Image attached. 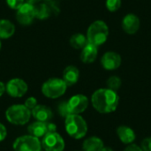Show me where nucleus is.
Returning a JSON list of instances; mask_svg holds the SVG:
<instances>
[{
  "label": "nucleus",
  "instance_id": "obj_3",
  "mask_svg": "<svg viewBox=\"0 0 151 151\" xmlns=\"http://www.w3.org/2000/svg\"><path fill=\"white\" fill-rule=\"evenodd\" d=\"M109 27L104 20H96L90 24L87 31V39L88 43L99 47L106 42L109 37Z\"/></svg>",
  "mask_w": 151,
  "mask_h": 151
},
{
  "label": "nucleus",
  "instance_id": "obj_8",
  "mask_svg": "<svg viewBox=\"0 0 151 151\" xmlns=\"http://www.w3.org/2000/svg\"><path fill=\"white\" fill-rule=\"evenodd\" d=\"M42 148L45 151H63L65 141L57 132H50L41 141Z\"/></svg>",
  "mask_w": 151,
  "mask_h": 151
},
{
  "label": "nucleus",
  "instance_id": "obj_5",
  "mask_svg": "<svg viewBox=\"0 0 151 151\" xmlns=\"http://www.w3.org/2000/svg\"><path fill=\"white\" fill-rule=\"evenodd\" d=\"M67 89V85L60 78H50L42 86V93L48 98L56 99L62 96Z\"/></svg>",
  "mask_w": 151,
  "mask_h": 151
},
{
  "label": "nucleus",
  "instance_id": "obj_21",
  "mask_svg": "<svg viewBox=\"0 0 151 151\" xmlns=\"http://www.w3.org/2000/svg\"><path fill=\"white\" fill-rule=\"evenodd\" d=\"M88 43L87 36L81 33L74 34L70 38V44L73 49L81 50Z\"/></svg>",
  "mask_w": 151,
  "mask_h": 151
},
{
  "label": "nucleus",
  "instance_id": "obj_19",
  "mask_svg": "<svg viewBox=\"0 0 151 151\" xmlns=\"http://www.w3.org/2000/svg\"><path fill=\"white\" fill-rule=\"evenodd\" d=\"M104 147V142L97 136L87 138L82 144V151H100Z\"/></svg>",
  "mask_w": 151,
  "mask_h": 151
},
{
  "label": "nucleus",
  "instance_id": "obj_33",
  "mask_svg": "<svg viewBox=\"0 0 151 151\" xmlns=\"http://www.w3.org/2000/svg\"><path fill=\"white\" fill-rule=\"evenodd\" d=\"M1 47H2V43H1V41H0V50H1Z\"/></svg>",
  "mask_w": 151,
  "mask_h": 151
},
{
  "label": "nucleus",
  "instance_id": "obj_31",
  "mask_svg": "<svg viewBox=\"0 0 151 151\" xmlns=\"http://www.w3.org/2000/svg\"><path fill=\"white\" fill-rule=\"evenodd\" d=\"M41 1H42V0H25V2H27V3H29V4H33V5H35L36 4L40 3Z\"/></svg>",
  "mask_w": 151,
  "mask_h": 151
},
{
  "label": "nucleus",
  "instance_id": "obj_10",
  "mask_svg": "<svg viewBox=\"0 0 151 151\" xmlns=\"http://www.w3.org/2000/svg\"><path fill=\"white\" fill-rule=\"evenodd\" d=\"M5 86L7 94L14 98L22 97L28 89L26 81L19 78H14L10 80Z\"/></svg>",
  "mask_w": 151,
  "mask_h": 151
},
{
  "label": "nucleus",
  "instance_id": "obj_15",
  "mask_svg": "<svg viewBox=\"0 0 151 151\" xmlns=\"http://www.w3.org/2000/svg\"><path fill=\"white\" fill-rule=\"evenodd\" d=\"M31 114L34 117V119H36V121H41L45 123L50 122L53 118V112L51 109L46 105H42V104H37L31 111Z\"/></svg>",
  "mask_w": 151,
  "mask_h": 151
},
{
  "label": "nucleus",
  "instance_id": "obj_1",
  "mask_svg": "<svg viewBox=\"0 0 151 151\" xmlns=\"http://www.w3.org/2000/svg\"><path fill=\"white\" fill-rule=\"evenodd\" d=\"M94 109L99 113L108 114L115 111L119 104V96L116 91L108 88L96 90L91 96Z\"/></svg>",
  "mask_w": 151,
  "mask_h": 151
},
{
  "label": "nucleus",
  "instance_id": "obj_17",
  "mask_svg": "<svg viewBox=\"0 0 151 151\" xmlns=\"http://www.w3.org/2000/svg\"><path fill=\"white\" fill-rule=\"evenodd\" d=\"M80 78V71L74 65H68L65 68L62 74V80L65 82L67 87L76 84Z\"/></svg>",
  "mask_w": 151,
  "mask_h": 151
},
{
  "label": "nucleus",
  "instance_id": "obj_32",
  "mask_svg": "<svg viewBox=\"0 0 151 151\" xmlns=\"http://www.w3.org/2000/svg\"><path fill=\"white\" fill-rule=\"evenodd\" d=\"M100 151H113L111 148H109V147H104L102 150Z\"/></svg>",
  "mask_w": 151,
  "mask_h": 151
},
{
  "label": "nucleus",
  "instance_id": "obj_6",
  "mask_svg": "<svg viewBox=\"0 0 151 151\" xmlns=\"http://www.w3.org/2000/svg\"><path fill=\"white\" fill-rule=\"evenodd\" d=\"M35 6V18L45 19L51 16L58 15L59 12V4L58 0H42Z\"/></svg>",
  "mask_w": 151,
  "mask_h": 151
},
{
  "label": "nucleus",
  "instance_id": "obj_20",
  "mask_svg": "<svg viewBox=\"0 0 151 151\" xmlns=\"http://www.w3.org/2000/svg\"><path fill=\"white\" fill-rule=\"evenodd\" d=\"M15 32L14 24L8 19H0V39H8Z\"/></svg>",
  "mask_w": 151,
  "mask_h": 151
},
{
  "label": "nucleus",
  "instance_id": "obj_25",
  "mask_svg": "<svg viewBox=\"0 0 151 151\" xmlns=\"http://www.w3.org/2000/svg\"><path fill=\"white\" fill-rule=\"evenodd\" d=\"M6 3L11 9L18 10L25 3V0H6Z\"/></svg>",
  "mask_w": 151,
  "mask_h": 151
},
{
  "label": "nucleus",
  "instance_id": "obj_9",
  "mask_svg": "<svg viewBox=\"0 0 151 151\" xmlns=\"http://www.w3.org/2000/svg\"><path fill=\"white\" fill-rule=\"evenodd\" d=\"M67 102V107L70 114H81L88 107V99L86 96L77 94L73 96Z\"/></svg>",
  "mask_w": 151,
  "mask_h": 151
},
{
  "label": "nucleus",
  "instance_id": "obj_12",
  "mask_svg": "<svg viewBox=\"0 0 151 151\" xmlns=\"http://www.w3.org/2000/svg\"><path fill=\"white\" fill-rule=\"evenodd\" d=\"M17 11L16 19L18 22L21 25L27 26L33 22L35 18V6L29 3L25 2Z\"/></svg>",
  "mask_w": 151,
  "mask_h": 151
},
{
  "label": "nucleus",
  "instance_id": "obj_11",
  "mask_svg": "<svg viewBox=\"0 0 151 151\" xmlns=\"http://www.w3.org/2000/svg\"><path fill=\"white\" fill-rule=\"evenodd\" d=\"M56 126L53 123H45L41 121H35L30 124L27 127L28 134L36 138H42L50 132H56Z\"/></svg>",
  "mask_w": 151,
  "mask_h": 151
},
{
  "label": "nucleus",
  "instance_id": "obj_23",
  "mask_svg": "<svg viewBox=\"0 0 151 151\" xmlns=\"http://www.w3.org/2000/svg\"><path fill=\"white\" fill-rule=\"evenodd\" d=\"M121 4H122L121 0H106L105 6L109 12H117L121 7Z\"/></svg>",
  "mask_w": 151,
  "mask_h": 151
},
{
  "label": "nucleus",
  "instance_id": "obj_14",
  "mask_svg": "<svg viewBox=\"0 0 151 151\" xmlns=\"http://www.w3.org/2000/svg\"><path fill=\"white\" fill-rule=\"evenodd\" d=\"M141 21L139 17L134 13H127L121 21L123 31L127 35H134L140 29Z\"/></svg>",
  "mask_w": 151,
  "mask_h": 151
},
{
  "label": "nucleus",
  "instance_id": "obj_29",
  "mask_svg": "<svg viewBox=\"0 0 151 151\" xmlns=\"http://www.w3.org/2000/svg\"><path fill=\"white\" fill-rule=\"evenodd\" d=\"M124 151H143V150H142V148H141V147H139L138 145L132 143V144L127 145V146L126 147V149L124 150Z\"/></svg>",
  "mask_w": 151,
  "mask_h": 151
},
{
  "label": "nucleus",
  "instance_id": "obj_24",
  "mask_svg": "<svg viewBox=\"0 0 151 151\" xmlns=\"http://www.w3.org/2000/svg\"><path fill=\"white\" fill-rule=\"evenodd\" d=\"M58 112L59 114L62 116V117H67L70 112L68 111V107H67V102L65 101V102H61L60 104L58 105Z\"/></svg>",
  "mask_w": 151,
  "mask_h": 151
},
{
  "label": "nucleus",
  "instance_id": "obj_4",
  "mask_svg": "<svg viewBox=\"0 0 151 151\" xmlns=\"http://www.w3.org/2000/svg\"><path fill=\"white\" fill-rule=\"evenodd\" d=\"M31 111L24 104H14L10 106L5 111V118L8 122L16 126L27 124L31 118Z\"/></svg>",
  "mask_w": 151,
  "mask_h": 151
},
{
  "label": "nucleus",
  "instance_id": "obj_2",
  "mask_svg": "<svg viewBox=\"0 0 151 151\" xmlns=\"http://www.w3.org/2000/svg\"><path fill=\"white\" fill-rule=\"evenodd\" d=\"M65 127L68 135L75 140L83 138L88 133V124L80 114H69L65 117Z\"/></svg>",
  "mask_w": 151,
  "mask_h": 151
},
{
  "label": "nucleus",
  "instance_id": "obj_22",
  "mask_svg": "<svg viewBox=\"0 0 151 151\" xmlns=\"http://www.w3.org/2000/svg\"><path fill=\"white\" fill-rule=\"evenodd\" d=\"M106 85H107V88H110V89L117 92L120 88V87L122 85V81H121V79L119 76L113 75V76H111L107 80Z\"/></svg>",
  "mask_w": 151,
  "mask_h": 151
},
{
  "label": "nucleus",
  "instance_id": "obj_30",
  "mask_svg": "<svg viewBox=\"0 0 151 151\" xmlns=\"http://www.w3.org/2000/svg\"><path fill=\"white\" fill-rule=\"evenodd\" d=\"M4 92H6V86L4 82L0 81V96H2Z\"/></svg>",
  "mask_w": 151,
  "mask_h": 151
},
{
  "label": "nucleus",
  "instance_id": "obj_27",
  "mask_svg": "<svg viewBox=\"0 0 151 151\" xmlns=\"http://www.w3.org/2000/svg\"><path fill=\"white\" fill-rule=\"evenodd\" d=\"M141 148L143 151H151V137H147L142 141Z\"/></svg>",
  "mask_w": 151,
  "mask_h": 151
},
{
  "label": "nucleus",
  "instance_id": "obj_28",
  "mask_svg": "<svg viewBox=\"0 0 151 151\" xmlns=\"http://www.w3.org/2000/svg\"><path fill=\"white\" fill-rule=\"evenodd\" d=\"M6 135H7V130L5 127L2 123H0V142L4 141L6 138Z\"/></svg>",
  "mask_w": 151,
  "mask_h": 151
},
{
  "label": "nucleus",
  "instance_id": "obj_7",
  "mask_svg": "<svg viewBox=\"0 0 151 151\" xmlns=\"http://www.w3.org/2000/svg\"><path fill=\"white\" fill-rule=\"evenodd\" d=\"M14 151H41L42 144L39 138L30 134L18 137L12 144Z\"/></svg>",
  "mask_w": 151,
  "mask_h": 151
},
{
  "label": "nucleus",
  "instance_id": "obj_13",
  "mask_svg": "<svg viewBox=\"0 0 151 151\" xmlns=\"http://www.w3.org/2000/svg\"><path fill=\"white\" fill-rule=\"evenodd\" d=\"M122 63L121 56L115 51L105 52L101 58V65L104 69L107 71H113L118 69Z\"/></svg>",
  "mask_w": 151,
  "mask_h": 151
},
{
  "label": "nucleus",
  "instance_id": "obj_26",
  "mask_svg": "<svg viewBox=\"0 0 151 151\" xmlns=\"http://www.w3.org/2000/svg\"><path fill=\"white\" fill-rule=\"evenodd\" d=\"M24 105H25L28 110L32 111V110L37 105V100H36V98H35V97H33V96H30V97H28V98L25 101Z\"/></svg>",
  "mask_w": 151,
  "mask_h": 151
},
{
  "label": "nucleus",
  "instance_id": "obj_18",
  "mask_svg": "<svg viewBox=\"0 0 151 151\" xmlns=\"http://www.w3.org/2000/svg\"><path fill=\"white\" fill-rule=\"evenodd\" d=\"M98 47L88 43L83 49H81V60L84 64H91L96 61L98 55Z\"/></svg>",
  "mask_w": 151,
  "mask_h": 151
},
{
  "label": "nucleus",
  "instance_id": "obj_16",
  "mask_svg": "<svg viewBox=\"0 0 151 151\" xmlns=\"http://www.w3.org/2000/svg\"><path fill=\"white\" fill-rule=\"evenodd\" d=\"M116 133L120 142L127 145L132 144L136 138V134L134 131L127 126H124V125L119 126L117 128Z\"/></svg>",
  "mask_w": 151,
  "mask_h": 151
}]
</instances>
